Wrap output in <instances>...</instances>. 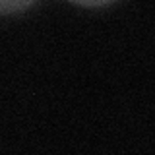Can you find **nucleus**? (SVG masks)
Returning <instances> with one entry per match:
<instances>
[{"label": "nucleus", "instance_id": "f257e3e1", "mask_svg": "<svg viewBox=\"0 0 155 155\" xmlns=\"http://www.w3.org/2000/svg\"><path fill=\"white\" fill-rule=\"evenodd\" d=\"M37 0H0V16H10V14H19L31 8Z\"/></svg>", "mask_w": 155, "mask_h": 155}, {"label": "nucleus", "instance_id": "f03ea898", "mask_svg": "<svg viewBox=\"0 0 155 155\" xmlns=\"http://www.w3.org/2000/svg\"><path fill=\"white\" fill-rule=\"evenodd\" d=\"M70 2L78 4V6H85V8H99V6H107V4L114 2V0H70Z\"/></svg>", "mask_w": 155, "mask_h": 155}]
</instances>
